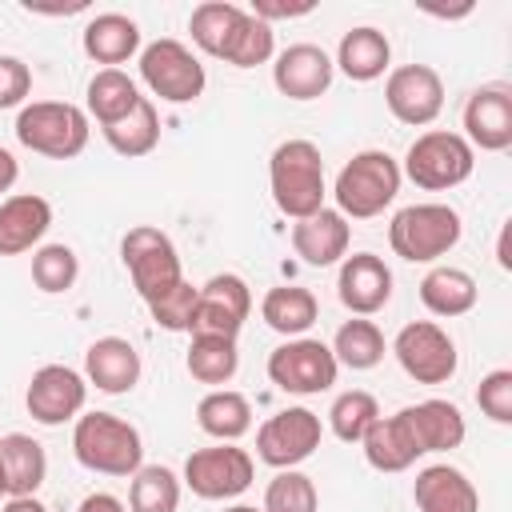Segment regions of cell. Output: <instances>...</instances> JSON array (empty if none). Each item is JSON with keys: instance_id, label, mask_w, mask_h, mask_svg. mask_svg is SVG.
<instances>
[{"instance_id": "6da1fadb", "label": "cell", "mask_w": 512, "mask_h": 512, "mask_svg": "<svg viewBox=\"0 0 512 512\" xmlns=\"http://www.w3.org/2000/svg\"><path fill=\"white\" fill-rule=\"evenodd\" d=\"M268 188L272 204L288 220H304L324 208L328 184H324V156L312 140H284L268 156Z\"/></svg>"}, {"instance_id": "7a4b0ae2", "label": "cell", "mask_w": 512, "mask_h": 512, "mask_svg": "<svg viewBox=\"0 0 512 512\" xmlns=\"http://www.w3.org/2000/svg\"><path fill=\"white\" fill-rule=\"evenodd\" d=\"M72 456L100 476H132L144 464L140 428L116 412H80L72 420Z\"/></svg>"}, {"instance_id": "3957f363", "label": "cell", "mask_w": 512, "mask_h": 512, "mask_svg": "<svg viewBox=\"0 0 512 512\" xmlns=\"http://www.w3.org/2000/svg\"><path fill=\"white\" fill-rule=\"evenodd\" d=\"M400 184V160L384 148H364L336 172L332 200L344 220H372L400 196Z\"/></svg>"}, {"instance_id": "277c9868", "label": "cell", "mask_w": 512, "mask_h": 512, "mask_svg": "<svg viewBox=\"0 0 512 512\" xmlns=\"http://www.w3.org/2000/svg\"><path fill=\"white\" fill-rule=\"evenodd\" d=\"M16 140L48 160H76L88 148L92 120L80 104L68 100H28L16 112Z\"/></svg>"}, {"instance_id": "5b68a950", "label": "cell", "mask_w": 512, "mask_h": 512, "mask_svg": "<svg viewBox=\"0 0 512 512\" xmlns=\"http://www.w3.org/2000/svg\"><path fill=\"white\" fill-rule=\"evenodd\" d=\"M460 236H464L460 212L440 200L408 204L388 224V244L408 264H436L440 256H448L460 244Z\"/></svg>"}, {"instance_id": "8992f818", "label": "cell", "mask_w": 512, "mask_h": 512, "mask_svg": "<svg viewBox=\"0 0 512 512\" xmlns=\"http://www.w3.org/2000/svg\"><path fill=\"white\" fill-rule=\"evenodd\" d=\"M472 168H476V152L460 132L428 128L408 144L400 176H408L424 192H448L460 188L472 176Z\"/></svg>"}, {"instance_id": "52a82bcc", "label": "cell", "mask_w": 512, "mask_h": 512, "mask_svg": "<svg viewBox=\"0 0 512 512\" xmlns=\"http://www.w3.org/2000/svg\"><path fill=\"white\" fill-rule=\"evenodd\" d=\"M136 64H140L144 88L152 96H160L164 104H192L208 88V72L200 64V56L176 36H160V40L144 44Z\"/></svg>"}, {"instance_id": "ba28073f", "label": "cell", "mask_w": 512, "mask_h": 512, "mask_svg": "<svg viewBox=\"0 0 512 512\" xmlns=\"http://www.w3.org/2000/svg\"><path fill=\"white\" fill-rule=\"evenodd\" d=\"M120 260L128 268V280L136 288V296L144 304L160 300L168 288H176L184 280V268H180V252L172 244L168 232L152 228V224H136L124 232L120 240Z\"/></svg>"}, {"instance_id": "9c48e42d", "label": "cell", "mask_w": 512, "mask_h": 512, "mask_svg": "<svg viewBox=\"0 0 512 512\" xmlns=\"http://www.w3.org/2000/svg\"><path fill=\"white\" fill-rule=\"evenodd\" d=\"M340 364L324 340L296 336L268 352V380L288 396H320L336 384Z\"/></svg>"}, {"instance_id": "30bf717a", "label": "cell", "mask_w": 512, "mask_h": 512, "mask_svg": "<svg viewBox=\"0 0 512 512\" xmlns=\"http://www.w3.org/2000/svg\"><path fill=\"white\" fill-rule=\"evenodd\" d=\"M392 356L416 384H448L460 368L456 340L436 320H408L392 340Z\"/></svg>"}, {"instance_id": "8fae6325", "label": "cell", "mask_w": 512, "mask_h": 512, "mask_svg": "<svg viewBox=\"0 0 512 512\" xmlns=\"http://www.w3.org/2000/svg\"><path fill=\"white\" fill-rule=\"evenodd\" d=\"M256 480V460L236 444H212L196 448L184 460L180 484L200 500H236Z\"/></svg>"}, {"instance_id": "7c38bea8", "label": "cell", "mask_w": 512, "mask_h": 512, "mask_svg": "<svg viewBox=\"0 0 512 512\" xmlns=\"http://www.w3.org/2000/svg\"><path fill=\"white\" fill-rule=\"evenodd\" d=\"M324 440V424L312 408H280L256 428V456L268 468H300Z\"/></svg>"}, {"instance_id": "4fadbf2b", "label": "cell", "mask_w": 512, "mask_h": 512, "mask_svg": "<svg viewBox=\"0 0 512 512\" xmlns=\"http://www.w3.org/2000/svg\"><path fill=\"white\" fill-rule=\"evenodd\" d=\"M84 404H88V380L68 364H40L24 388V408L44 428H60L76 420Z\"/></svg>"}, {"instance_id": "5bb4252c", "label": "cell", "mask_w": 512, "mask_h": 512, "mask_svg": "<svg viewBox=\"0 0 512 512\" xmlns=\"http://www.w3.org/2000/svg\"><path fill=\"white\" fill-rule=\"evenodd\" d=\"M248 312H252L248 280L236 276V272H216V276H208L200 284L188 336H228V340H236L244 320H248Z\"/></svg>"}, {"instance_id": "9a60e30c", "label": "cell", "mask_w": 512, "mask_h": 512, "mask_svg": "<svg viewBox=\"0 0 512 512\" xmlns=\"http://www.w3.org/2000/svg\"><path fill=\"white\" fill-rule=\"evenodd\" d=\"M388 112L408 128H428L444 112V80L432 64H400L384 80Z\"/></svg>"}, {"instance_id": "2e32d148", "label": "cell", "mask_w": 512, "mask_h": 512, "mask_svg": "<svg viewBox=\"0 0 512 512\" xmlns=\"http://www.w3.org/2000/svg\"><path fill=\"white\" fill-rule=\"evenodd\" d=\"M460 136L472 144V152H504L512 148V88L504 80L480 84L460 112Z\"/></svg>"}, {"instance_id": "e0dca14e", "label": "cell", "mask_w": 512, "mask_h": 512, "mask_svg": "<svg viewBox=\"0 0 512 512\" xmlns=\"http://www.w3.org/2000/svg\"><path fill=\"white\" fill-rule=\"evenodd\" d=\"M272 84L288 100H320L332 88L336 64L320 44H288L284 52L272 56Z\"/></svg>"}, {"instance_id": "ac0fdd59", "label": "cell", "mask_w": 512, "mask_h": 512, "mask_svg": "<svg viewBox=\"0 0 512 512\" xmlns=\"http://www.w3.org/2000/svg\"><path fill=\"white\" fill-rule=\"evenodd\" d=\"M336 296L352 316H376L392 300V268L376 252H352L340 260Z\"/></svg>"}, {"instance_id": "d6986e66", "label": "cell", "mask_w": 512, "mask_h": 512, "mask_svg": "<svg viewBox=\"0 0 512 512\" xmlns=\"http://www.w3.org/2000/svg\"><path fill=\"white\" fill-rule=\"evenodd\" d=\"M140 352L124 336H100L84 352V380L104 396H124L140 384Z\"/></svg>"}, {"instance_id": "ffe728a7", "label": "cell", "mask_w": 512, "mask_h": 512, "mask_svg": "<svg viewBox=\"0 0 512 512\" xmlns=\"http://www.w3.org/2000/svg\"><path fill=\"white\" fill-rule=\"evenodd\" d=\"M292 252L312 264V268H328V264H340L348 256V240H352V224L336 212V208H320L304 220H292Z\"/></svg>"}, {"instance_id": "44dd1931", "label": "cell", "mask_w": 512, "mask_h": 512, "mask_svg": "<svg viewBox=\"0 0 512 512\" xmlns=\"http://www.w3.org/2000/svg\"><path fill=\"white\" fill-rule=\"evenodd\" d=\"M52 228V204L36 192H16L0 200V256L36 252Z\"/></svg>"}, {"instance_id": "7402d4cb", "label": "cell", "mask_w": 512, "mask_h": 512, "mask_svg": "<svg viewBox=\"0 0 512 512\" xmlns=\"http://www.w3.org/2000/svg\"><path fill=\"white\" fill-rule=\"evenodd\" d=\"M416 512H480L476 484L452 464H428L412 480Z\"/></svg>"}, {"instance_id": "603a6c76", "label": "cell", "mask_w": 512, "mask_h": 512, "mask_svg": "<svg viewBox=\"0 0 512 512\" xmlns=\"http://www.w3.org/2000/svg\"><path fill=\"white\" fill-rule=\"evenodd\" d=\"M80 48L88 60L104 64V68H120L128 64L132 56H140V24L124 12H100L84 24L80 32Z\"/></svg>"}, {"instance_id": "cb8c5ba5", "label": "cell", "mask_w": 512, "mask_h": 512, "mask_svg": "<svg viewBox=\"0 0 512 512\" xmlns=\"http://www.w3.org/2000/svg\"><path fill=\"white\" fill-rule=\"evenodd\" d=\"M400 412H404V420H408V428H412V436H416V444H420L424 456H428V452H452V448H460L464 436H468L464 412H460L452 400L432 396V400L408 404V408H400Z\"/></svg>"}, {"instance_id": "d4e9b609", "label": "cell", "mask_w": 512, "mask_h": 512, "mask_svg": "<svg viewBox=\"0 0 512 512\" xmlns=\"http://www.w3.org/2000/svg\"><path fill=\"white\" fill-rule=\"evenodd\" d=\"M332 64H336L348 80L372 84V80H380V76L392 68V44H388V36H384L380 28L360 24V28H348V32L340 36Z\"/></svg>"}, {"instance_id": "484cf974", "label": "cell", "mask_w": 512, "mask_h": 512, "mask_svg": "<svg viewBox=\"0 0 512 512\" xmlns=\"http://www.w3.org/2000/svg\"><path fill=\"white\" fill-rule=\"evenodd\" d=\"M360 448H364L368 468H376V472H408L424 456L420 444H416V436H412V428H408V420H404V412L380 416L364 432Z\"/></svg>"}, {"instance_id": "4316f807", "label": "cell", "mask_w": 512, "mask_h": 512, "mask_svg": "<svg viewBox=\"0 0 512 512\" xmlns=\"http://www.w3.org/2000/svg\"><path fill=\"white\" fill-rule=\"evenodd\" d=\"M416 292H420V304L440 320L468 316L476 308V300H480V288H476L472 272L452 268V264H432L424 272V280L416 284Z\"/></svg>"}, {"instance_id": "83f0119b", "label": "cell", "mask_w": 512, "mask_h": 512, "mask_svg": "<svg viewBox=\"0 0 512 512\" xmlns=\"http://www.w3.org/2000/svg\"><path fill=\"white\" fill-rule=\"evenodd\" d=\"M0 476L8 496H36L44 476H48V456L44 444L32 440L28 432H8L0 436Z\"/></svg>"}, {"instance_id": "f1b7e54d", "label": "cell", "mask_w": 512, "mask_h": 512, "mask_svg": "<svg viewBox=\"0 0 512 512\" xmlns=\"http://www.w3.org/2000/svg\"><path fill=\"white\" fill-rule=\"evenodd\" d=\"M316 316H320V300L312 288H300V284H276L260 300V320L288 340L304 336L316 324Z\"/></svg>"}, {"instance_id": "f546056e", "label": "cell", "mask_w": 512, "mask_h": 512, "mask_svg": "<svg viewBox=\"0 0 512 512\" xmlns=\"http://www.w3.org/2000/svg\"><path fill=\"white\" fill-rule=\"evenodd\" d=\"M196 424L204 436H212L216 444H236L240 436L252 432V404L244 392L236 388H212L208 396H200L196 404Z\"/></svg>"}, {"instance_id": "4dcf8cb0", "label": "cell", "mask_w": 512, "mask_h": 512, "mask_svg": "<svg viewBox=\"0 0 512 512\" xmlns=\"http://www.w3.org/2000/svg\"><path fill=\"white\" fill-rule=\"evenodd\" d=\"M244 16H248V8H240L232 0H204V4H196L192 16H188L192 44L204 56L224 60L228 48H232V40H236V32H240V24H244Z\"/></svg>"}, {"instance_id": "1f68e13d", "label": "cell", "mask_w": 512, "mask_h": 512, "mask_svg": "<svg viewBox=\"0 0 512 512\" xmlns=\"http://www.w3.org/2000/svg\"><path fill=\"white\" fill-rule=\"evenodd\" d=\"M140 100H144V96H140V84H136L124 68H100V72L88 80V88H84V112H88V120H96L100 128L124 120Z\"/></svg>"}, {"instance_id": "d6a6232c", "label": "cell", "mask_w": 512, "mask_h": 512, "mask_svg": "<svg viewBox=\"0 0 512 512\" xmlns=\"http://www.w3.org/2000/svg\"><path fill=\"white\" fill-rule=\"evenodd\" d=\"M332 356H336V364L340 368H352V372H372L380 360H384V332L376 328V320H368V316H352V320H344L340 328H336V336H332Z\"/></svg>"}, {"instance_id": "836d02e7", "label": "cell", "mask_w": 512, "mask_h": 512, "mask_svg": "<svg viewBox=\"0 0 512 512\" xmlns=\"http://www.w3.org/2000/svg\"><path fill=\"white\" fill-rule=\"evenodd\" d=\"M100 132H104V144H108L116 156L140 160V156H148V152L160 144V112H156V104L144 96L124 120H116V124H108V128H100Z\"/></svg>"}, {"instance_id": "e575fe53", "label": "cell", "mask_w": 512, "mask_h": 512, "mask_svg": "<svg viewBox=\"0 0 512 512\" xmlns=\"http://www.w3.org/2000/svg\"><path fill=\"white\" fill-rule=\"evenodd\" d=\"M184 368L192 380L224 388L240 372V348L228 336H192V344L184 352Z\"/></svg>"}, {"instance_id": "d590c367", "label": "cell", "mask_w": 512, "mask_h": 512, "mask_svg": "<svg viewBox=\"0 0 512 512\" xmlns=\"http://www.w3.org/2000/svg\"><path fill=\"white\" fill-rule=\"evenodd\" d=\"M128 512H176L180 508V476L164 464H140L128 476Z\"/></svg>"}, {"instance_id": "8d00e7d4", "label": "cell", "mask_w": 512, "mask_h": 512, "mask_svg": "<svg viewBox=\"0 0 512 512\" xmlns=\"http://www.w3.org/2000/svg\"><path fill=\"white\" fill-rule=\"evenodd\" d=\"M376 420H380V404H376V396L364 392V388L340 392V396L332 400V408H328V428H332V436H336L340 444H360L364 432H368Z\"/></svg>"}, {"instance_id": "74e56055", "label": "cell", "mask_w": 512, "mask_h": 512, "mask_svg": "<svg viewBox=\"0 0 512 512\" xmlns=\"http://www.w3.org/2000/svg\"><path fill=\"white\" fill-rule=\"evenodd\" d=\"M264 512H320L316 480L300 468H280L264 488Z\"/></svg>"}, {"instance_id": "f35d334b", "label": "cell", "mask_w": 512, "mask_h": 512, "mask_svg": "<svg viewBox=\"0 0 512 512\" xmlns=\"http://www.w3.org/2000/svg\"><path fill=\"white\" fill-rule=\"evenodd\" d=\"M80 276V256L68 244H40L32 252V284L48 296H60L76 284Z\"/></svg>"}, {"instance_id": "ab89813d", "label": "cell", "mask_w": 512, "mask_h": 512, "mask_svg": "<svg viewBox=\"0 0 512 512\" xmlns=\"http://www.w3.org/2000/svg\"><path fill=\"white\" fill-rule=\"evenodd\" d=\"M272 56H276V32H272V24H264V20H256L248 12L244 24H240V32H236V40H232V48H228V56H224V64H232V68H256V64H268Z\"/></svg>"}, {"instance_id": "60d3db41", "label": "cell", "mask_w": 512, "mask_h": 512, "mask_svg": "<svg viewBox=\"0 0 512 512\" xmlns=\"http://www.w3.org/2000/svg\"><path fill=\"white\" fill-rule=\"evenodd\" d=\"M196 296H200V284L180 280V284L168 288L160 300H152L148 312H152V320H156L164 332H188V328H192V312H196Z\"/></svg>"}, {"instance_id": "b9f144b4", "label": "cell", "mask_w": 512, "mask_h": 512, "mask_svg": "<svg viewBox=\"0 0 512 512\" xmlns=\"http://www.w3.org/2000/svg\"><path fill=\"white\" fill-rule=\"evenodd\" d=\"M476 404L492 424H512V368H492L476 388Z\"/></svg>"}, {"instance_id": "7bdbcfd3", "label": "cell", "mask_w": 512, "mask_h": 512, "mask_svg": "<svg viewBox=\"0 0 512 512\" xmlns=\"http://www.w3.org/2000/svg\"><path fill=\"white\" fill-rule=\"evenodd\" d=\"M32 96V68L20 56H0V108H24Z\"/></svg>"}, {"instance_id": "ee69618b", "label": "cell", "mask_w": 512, "mask_h": 512, "mask_svg": "<svg viewBox=\"0 0 512 512\" xmlns=\"http://www.w3.org/2000/svg\"><path fill=\"white\" fill-rule=\"evenodd\" d=\"M316 4L312 0H300V4H280V0H252V16L256 20H264V24H272V20H292V16H308Z\"/></svg>"}, {"instance_id": "f6af8a7d", "label": "cell", "mask_w": 512, "mask_h": 512, "mask_svg": "<svg viewBox=\"0 0 512 512\" xmlns=\"http://www.w3.org/2000/svg\"><path fill=\"white\" fill-rule=\"evenodd\" d=\"M76 512H128V508H124V500L112 496V492H92V496L80 500Z\"/></svg>"}, {"instance_id": "bcb514c9", "label": "cell", "mask_w": 512, "mask_h": 512, "mask_svg": "<svg viewBox=\"0 0 512 512\" xmlns=\"http://www.w3.org/2000/svg\"><path fill=\"white\" fill-rule=\"evenodd\" d=\"M16 176H20V164H16V156H12L8 148H0V192H12Z\"/></svg>"}, {"instance_id": "7dc6e473", "label": "cell", "mask_w": 512, "mask_h": 512, "mask_svg": "<svg viewBox=\"0 0 512 512\" xmlns=\"http://www.w3.org/2000/svg\"><path fill=\"white\" fill-rule=\"evenodd\" d=\"M0 512H48L36 496H8L4 504H0Z\"/></svg>"}, {"instance_id": "c3c4849f", "label": "cell", "mask_w": 512, "mask_h": 512, "mask_svg": "<svg viewBox=\"0 0 512 512\" xmlns=\"http://www.w3.org/2000/svg\"><path fill=\"white\" fill-rule=\"evenodd\" d=\"M224 512H264V508H256V504H228Z\"/></svg>"}, {"instance_id": "681fc988", "label": "cell", "mask_w": 512, "mask_h": 512, "mask_svg": "<svg viewBox=\"0 0 512 512\" xmlns=\"http://www.w3.org/2000/svg\"><path fill=\"white\" fill-rule=\"evenodd\" d=\"M0 500H8V488H4V476H0Z\"/></svg>"}]
</instances>
